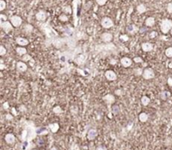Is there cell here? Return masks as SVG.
Returning a JSON list of instances; mask_svg holds the SVG:
<instances>
[{
  "instance_id": "obj_1",
  "label": "cell",
  "mask_w": 172,
  "mask_h": 150,
  "mask_svg": "<svg viewBox=\"0 0 172 150\" xmlns=\"http://www.w3.org/2000/svg\"><path fill=\"white\" fill-rule=\"evenodd\" d=\"M36 135L37 129H36L35 125L31 122H27L22 133V140L24 142H30L36 138Z\"/></svg>"
},
{
  "instance_id": "obj_2",
  "label": "cell",
  "mask_w": 172,
  "mask_h": 150,
  "mask_svg": "<svg viewBox=\"0 0 172 150\" xmlns=\"http://www.w3.org/2000/svg\"><path fill=\"white\" fill-rule=\"evenodd\" d=\"M160 30L161 32L166 35L171 32L172 29V20L170 18H164L160 21Z\"/></svg>"
},
{
  "instance_id": "obj_3",
  "label": "cell",
  "mask_w": 172,
  "mask_h": 150,
  "mask_svg": "<svg viewBox=\"0 0 172 150\" xmlns=\"http://www.w3.org/2000/svg\"><path fill=\"white\" fill-rule=\"evenodd\" d=\"M0 27L6 34H9L14 29V26H13L11 22L8 21V20H6V21H0Z\"/></svg>"
},
{
  "instance_id": "obj_4",
  "label": "cell",
  "mask_w": 172,
  "mask_h": 150,
  "mask_svg": "<svg viewBox=\"0 0 172 150\" xmlns=\"http://www.w3.org/2000/svg\"><path fill=\"white\" fill-rule=\"evenodd\" d=\"M101 25L104 29H110V28L113 27L114 23H113V19L111 18L104 17L102 18Z\"/></svg>"
},
{
  "instance_id": "obj_5",
  "label": "cell",
  "mask_w": 172,
  "mask_h": 150,
  "mask_svg": "<svg viewBox=\"0 0 172 150\" xmlns=\"http://www.w3.org/2000/svg\"><path fill=\"white\" fill-rule=\"evenodd\" d=\"M143 78L144 80H151L154 78L155 74H154V70L152 68H146V69L144 70V72H143Z\"/></svg>"
},
{
  "instance_id": "obj_6",
  "label": "cell",
  "mask_w": 172,
  "mask_h": 150,
  "mask_svg": "<svg viewBox=\"0 0 172 150\" xmlns=\"http://www.w3.org/2000/svg\"><path fill=\"white\" fill-rule=\"evenodd\" d=\"M9 21L11 22L13 26L15 27V28L19 27L22 24V23H23L22 18L19 17L18 15H13V16H11V17L9 18Z\"/></svg>"
},
{
  "instance_id": "obj_7",
  "label": "cell",
  "mask_w": 172,
  "mask_h": 150,
  "mask_svg": "<svg viewBox=\"0 0 172 150\" xmlns=\"http://www.w3.org/2000/svg\"><path fill=\"white\" fill-rule=\"evenodd\" d=\"M105 77L107 79V81H114L117 80L118 76H117V74L113 71V70H108L105 72Z\"/></svg>"
},
{
  "instance_id": "obj_8",
  "label": "cell",
  "mask_w": 172,
  "mask_h": 150,
  "mask_svg": "<svg viewBox=\"0 0 172 150\" xmlns=\"http://www.w3.org/2000/svg\"><path fill=\"white\" fill-rule=\"evenodd\" d=\"M47 13L45 11V10H40L37 14H36V19L38 21H41V22H44L46 20L47 18Z\"/></svg>"
},
{
  "instance_id": "obj_9",
  "label": "cell",
  "mask_w": 172,
  "mask_h": 150,
  "mask_svg": "<svg viewBox=\"0 0 172 150\" xmlns=\"http://www.w3.org/2000/svg\"><path fill=\"white\" fill-rule=\"evenodd\" d=\"M102 100L106 102L108 107H110L112 104L114 103L115 102V97L113 96V94H107L105 95L103 97H102Z\"/></svg>"
},
{
  "instance_id": "obj_10",
  "label": "cell",
  "mask_w": 172,
  "mask_h": 150,
  "mask_svg": "<svg viewBox=\"0 0 172 150\" xmlns=\"http://www.w3.org/2000/svg\"><path fill=\"white\" fill-rule=\"evenodd\" d=\"M141 48H142V50L144 52H148L152 51L154 50V45L153 44L149 43V42H144L141 44Z\"/></svg>"
},
{
  "instance_id": "obj_11",
  "label": "cell",
  "mask_w": 172,
  "mask_h": 150,
  "mask_svg": "<svg viewBox=\"0 0 172 150\" xmlns=\"http://www.w3.org/2000/svg\"><path fill=\"white\" fill-rule=\"evenodd\" d=\"M120 63L121 65L125 67V68H128V67H130L133 64V60H131L130 58L129 57H123L120 60Z\"/></svg>"
},
{
  "instance_id": "obj_12",
  "label": "cell",
  "mask_w": 172,
  "mask_h": 150,
  "mask_svg": "<svg viewBox=\"0 0 172 150\" xmlns=\"http://www.w3.org/2000/svg\"><path fill=\"white\" fill-rule=\"evenodd\" d=\"M113 36L111 33L109 32H104L101 35V40L105 43H108V42H111L113 40Z\"/></svg>"
},
{
  "instance_id": "obj_13",
  "label": "cell",
  "mask_w": 172,
  "mask_h": 150,
  "mask_svg": "<svg viewBox=\"0 0 172 150\" xmlns=\"http://www.w3.org/2000/svg\"><path fill=\"white\" fill-rule=\"evenodd\" d=\"M16 69L18 72H24L27 70L28 67H27V65L23 61H18L16 64Z\"/></svg>"
},
{
  "instance_id": "obj_14",
  "label": "cell",
  "mask_w": 172,
  "mask_h": 150,
  "mask_svg": "<svg viewBox=\"0 0 172 150\" xmlns=\"http://www.w3.org/2000/svg\"><path fill=\"white\" fill-rule=\"evenodd\" d=\"M16 43L18 45V46H26V45H29V41L27 40V39H25V38H23V37H17L16 38Z\"/></svg>"
},
{
  "instance_id": "obj_15",
  "label": "cell",
  "mask_w": 172,
  "mask_h": 150,
  "mask_svg": "<svg viewBox=\"0 0 172 150\" xmlns=\"http://www.w3.org/2000/svg\"><path fill=\"white\" fill-rule=\"evenodd\" d=\"M15 140H16V138H15V136L13 133H8V134H6L5 141H6V143L8 144H14Z\"/></svg>"
},
{
  "instance_id": "obj_16",
  "label": "cell",
  "mask_w": 172,
  "mask_h": 150,
  "mask_svg": "<svg viewBox=\"0 0 172 150\" xmlns=\"http://www.w3.org/2000/svg\"><path fill=\"white\" fill-rule=\"evenodd\" d=\"M139 30V28L137 27L136 25H134V24H130V25H129L127 27V32L129 35H134V34H136Z\"/></svg>"
},
{
  "instance_id": "obj_17",
  "label": "cell",
  "mask_w": 172,
  "mask_h": 150,
  "mask_svg": "<svg viewBox=\"0 0 172 150\" xmlns=\"http://www.w3.org/2000/svg\"><path fill=\"white\" fill-rule=\"evenodd\" d=\"M97 136V132L94 128L90 129L89 131H88V133H87V139H88V140H91V141L94 140Z\"/></svg>"
},
{
  "instance_id": "obj_18",
  "label": "cell",
  "mask_w": 172,
  "mask_h": 150,
  "mask_svg": "<svg viewBox=\"0 0 172 150\" xmlns=\"http://www.w3.org/2000/svg\"><path fill=\"white\" fill-rule=\"evenodd\" d=\"M77 1L78 0L73 1V18L75 19V26H77Z\"/></svg>"
},
{
  "instance_id": "obj_19",
  "label": "cell",
  "mask_w": 172,
  "mask_h": 150,
  "mask_svg": "<svg viewBox=\"0 0 172 150\" xmlns=\"http://www.w3.org/2000/svg\"><path fill=\"white\" fill-rule=\"evenodd\" d=\"M49 128L50 129V131H51L53 133H57V132H58V130L60 129L59 123H57V122L50 123V124H49Z\"/></svg>"
},
{
  "instance_id": "obj_20",
  "label": "cell",
  "mask_w": 172,
  "mask_h": 150,
  "mask_svg": "<svg viewBox=\"0 0 172 150\" xmlns=\"http://www.w3.org/2000/svg\"><path fill=\"white\" fill-rule=\"evenodd\" d=\"M136 10L139 14H144V13H145V12L147 11V8H146L145 4H139V5L137 6Z\"/></svg>"
},
{
  "instance_id": "obj_21",
  "label": "cell",
  "mask_w": 172,
  "mask_h": 150,
  "mask_svg": "<svg viewBox=\"0 0 172 150\" xmlns=\"http://www.w3.org/2000/svg\"><path fill=\"white\" fill-rule=\"evenodd\" d=\"M155 24V18L154 17H148L145 19V25L148 27H152Z\"/></svg>"
},
{
  "instance_id": "obj_22",
  "label": "cell",
  "mask_w": 172,
  "mask_h": 150,
  "mask_svg": "<svg viewBox=\"0 0 172 150\" xmlns=\"http://www.w3.org/2000/svg\"><path fill=\"white\" fill-rule=\"evenodd\" d=\"M139 119L141 122H146L149 119V115L145 112H141L139 115Z\"/></svg>"
},
{
  "instance_id": "obj_23",
  "label": "cell",
  "mask_w": 172,
  "mask_h": 150,
  "mask_svg": "<svg viewBox=\"0 0 172 150\" xmlns=\"http://www.w3.org/2000/svg\"><path fill=\"white\" fill-rule=\"evenodd\" d=\"M15 50H16L17 54L19 55H24L25 54H27V50L23 46H18Z\"/></svg>"
},
{
  "instance_id": "obj_24",
  "label": "cell",
  "mask_w": 172,
  "mask_h": 150,
  "mask_svg": "<svg viewBox=\"0 0 172 150\" xmlns=\"http://www.w3.org/2000/svg\"><path fill=\"white\" fill-rule=\"evenodd\" d=\"M24 30L26 34H30V33H32V32H33V30H34V27H33L31 24H30V23H26V24L24 25Z\"/></svg>"
},
{
  "instance_id": "obj_25",
  "label": "cell",
  "mask_w": 172,
  "mask_h": 150,
  "mask_svg": "<svg viewBox=\"0 0 172 150\" xmlns=\"http://www.w3.org/2000/svg\"><path fill=\"white\" fill-rule=\"evenodd\" d=\"M149 103H150V98L148 97L147 96H143L142 97H141V104H142L143 106L146 107Z\"/></svg>"
},
{
  "instance_id": "obj_26",
  "label": "cell",
  "mask_w": 172,
  "mask_h": 150,
  "mask_svg": "<svg viewBox=\"0 0 172 150\" xmlns=\"http://www.w3.org/2000/svg\"><path fill=\"white\" fill-rule=\"evenodd\" d=\"M170 97H171V92H170L164 91V92H161L160 93V97L162 100H166L167 98H169Z\"/></svg>"
},
{
  "instance_id": "obj_27",
  "label": "cell",
  "mask_w": 172,
  "mask_h": 150,
  "mask_svg": "<svg viewBox=\"0 0 172 150\" xmlns=\"http://www.w3.org/2000/svg\"><path fill=\"white\" fill-rule=\"evenodd\" d=\"M62 12H63L64 14H71V12H72L71 7L69 5L63 7V9H62Z\"/></svg>"
},
{
  "instance_id": "obj_28",
  "label": "cell",
  "mask_w": 172,
  "mask_h": 150,
  "mask_svg": "<svg viewBox=\"0 0 172 150\" xmlns=\"http://www.w3.org/2000/svg\"><path fill=\"white\" fill-rule=\"evenodd\" d=\"M143 72H144V70H143V69H142V68H139V67H138V68H135V69L134 70V75H137V76L142 75H143Z\"/></svg>"
},
{
  "instance_id": "obj_29",
  "label": "cell",
  "mask_w": 172,
  "mask_h": 150,
  "mask_svg": "<svg viewBox=\"0 0 172 150\" xmlns=\"http://www.w3.org/2000/svg\"><path fill=\"white\" fill-rule=\"evenodd\" d=\"M165 54L168 58H172V47H168L165 51Z\"/></svg>"
},
{
  "instance_id": "obj_30",
  "label": "cell",
  "mask_w": 172,
  "mask_h": 150,
  "mask_svg": "<svg viewBox=\"0 0 172 150\" xmlns=\"http://www.w3.org/2000/svg\"><path fill=\"white\" fill-rule=\"evenodd\" d=\"M7 7L6 2L4 0H0V11L3 12Z\"/></svg>"
},
{
  "instance_id": "obj_31",
  "label": "cell",
  "mask_w": 172,
  "mask_h": 150,
  "mask_svg": "<svg viewBox=\"0 0 172 150\" xmlns=\"http://www.w3.org/2000/svg\"><path fill=\"white\" fill-rule=\"evenodd\" d=\"M62 112H63V111H62L61 107H60V106H55L53 108V112L54 113H55V114H60V113H61Z\"/></svg>"
},
{
  "instance_id": "obj_32",
  "label": "cell",
  "mask_w": 172,
  "mask_h": 150,
  "mask_svg": "<svg viewBox=\"0 0 172 150\" xmlns=\"http://www.w3.org/2000/svg\"><path fill=\"white\" fill-rule=\"evenodd\" d=\"M7 53V50L5 49V47L4 45H0V55L1 56H4Z\"/></svg>"
},
{
  "instance_id": "obj_33",
  "label": "cell",
  "mask_w": 172,
  "mask_h": 150,
  "mask_svg": "<svg viewBox=\"0 0 172 150\" xmlns=\"http://www.w3.org/2000/svg\"><path fill=\"white\" fill-rule=\"evenodd\" d=\"M41 130H39V128L37 129V134H41V135H43V134H46L48 133L47 129H45V128H44V127H42V128H40Z\"/></svg>"
},
{
  "instance_id": "obj_34",
  "label": "cell",
  "mask_w": 172,
  "mask_h": 150,
  "mask_svg": "<svg viewBox=\"0 0 172 150\" xmlns=\"http://www.w3.org/2000/svg\"><path fill=\"white\" fill-rule=\"evenodd\" d=\"M59 19L61 21V22H66V21H68V16L64 14H61L60 16L59 17Z\"/></svg>"
},
{
  "instance_id": "obj_35",
  "label": "cell",
  "mask_w": 172,
  "mask_h": 150,
  "mask_svg": "<svg viewBox=\"0 0 172 150\" xmlns=\"http://www.w3.org/2000/svg\"><path fill=\"white\" fill-rule=\"evenodd\" d=\"M30 60H32V58H31V56H30V55H28V54H25L24 55H23V57H22V60L24 61V62H28Z\"/></svg>"
},
{
  "instance_id": "obj_36",
  "label": "cell",
  "mask_w": 172,
  "mask_h": 150,
  "mask_svg": "<svg viewBox=\"0 0 172 150\" xmlns=\"http://www.w3.org/2000/svg\"><path fill=\"white\" fill-rule=\"evenodd\" d=\"M133 61H134V62H135V63H143V62H144V60H143L142 58L139 57V56H135V57L134 58Z\"/></svg>"
},
{
  "instance_id": "obj_37",
  "label": "cell",
  "mask_w": 172,
  "mask_h": 150,
  "mask_svg": "<svg viewBox=\"0 0 172 150\" xmlns=\"http://www.w3.org/2000/svg\"><path fill=\"white\" fill-rule=\"evenodd\" d=\"M166 10L169 14H172V2L169 3L167 6H166Z\"/></svg>"
},
{
  "instance_id": "obj_38",
  "label": "cell",
  "mask_w": 172,
  "mask_h": 150,
  "mask_svg": "<svg viewBox=\"0 0 172 150\" xmlns=\"http://www.w3.org/2000/svg\"><path fill=\"white\" fill-rule=\"evenodd\" d=\"M96 2H97V4H98V5L100 6H103L105 5L106 4H107V0H95Z\"/></svg>"
},
{
  "instance_id": "obj_39",
  "label": "cell",
  "mask_w": 172,
  "mask_h": 150,
  "mask_svg": "<svg viewBox=\"0 0 172 150\" xmlns=\"http://www.w3.org/2000/svg\"><path fill=\"white\" fill-rule=\"evenodd\" d=\"M157 35H158V33H157L156 31H152V32L149 34V38H150V39H154L155 37H157Z\"/></svg>"
},
{
  "instance_id": "obj_40",
  "label": "cell",
  "mask_w": 172,
  "mask_h": 150,
  "mask_svg": "<svg viewBox=\"0 0 172 150\" xmlns=\"http://www.w3.org/2000/svg\"><path fill=\"white\" fill-rule=\"evenodd\" d=\"M119 107H118V106H114V107H113V112L114 115H115V114H117V113L119 112Z\"/></svg>"
},
{
  "instance_id": "obj_41",
  "label": "cell",
  "mask_w": 172,
  "mask_h": 150,
  "mask_svg": "<svg viewBox=\"0 0 172 150\" xmlns=\"http://www.w3.org/2000/svg\"><path fill=\"white\" fill-rule=\"evenodd\" d=\"M117 62H118V60H115V59H111L110 60V65H115Z\"/></svg>"
},
{
  "instance_id": "obj_42",
  "label": "cell",
  "mask_w": 172,
  "mask_h": 150,
  "mask_svg": "<svg viewBox=\"0 0 172 150\" xmlns=\"http://www.w3.org/2000/svg\"><path fill=\"white\" fill-rule=\"evenodd\" d=\"M3 107H4V109H8V108L9 107V102H5L4 103V105H3Z\"/></svg>"
},
{
  "instance_id": "obj_43",
  "label": "cell",
  "mask_w": 172,
  "mask_h": 150,
  "mask_svg": "<svg viewBox=\"0 0 172 150\" xmlns=\"http://www.w3.org/2000/svg\"><path fill=\"white\" fill-rule=\"evenodd\" d=\"M115 94H116L117 96H122L123 92H122V90H121V89H119V90H116V91H115Z\"/></svg>"
},
{
  "instance_id": "obj_44",
  "label": "cell",
  "mask_w": 172,
  "mask_h": 150,
  "mask_svg": "<svg viewBox=\"0 0 172 150\" xmlns=\"http://www.w3.org/2000/svg\"><path fill=\"white\" fill-rule=\"evenodd\" d=\"M167 83L170 87H172V78L171 77H169L168 80H167Z\"/></svg>"
},
{
  "instance_id": "obj_45",
  "label": "cell",
  "mask_w": 172,
  "mask_h": 150,
  "mask_svg": "<svg viewBox=\"0 0 172 150\" xmlns=\"http://www.w3.org/2000/svg\"><path fill=\"white\" fill-rule=\"evenodd\" d=\"M96 150H107V149L105 148V147H103V146H98Z\"/></svg>"
},
{
  "instance_id": "obj_46",
  "label": "cell",
  "mask_w": 172,
  "mask_h": 150,
  "mask_svg": "<svg viewBox=\"0 0 172 150\" xmlns=\"http://www.w3.org/2000/svg\"><path fill=\"white\" fill-rule=\"evenodd\" d=\"M120 39H123V40H124V41H128V40H129V37L126 36L125 35H123L120 36Z\"/></svg>"
},
{
  "instance_id": "obj_47",
  "label": "cell",
  "mask_w": 172,
  "mask_h": 150,
  "mask_svg": "<svg viewBox=\"0 0 172 150\" xmlns=\"http://www.w3.org/2000/svg\"><path fill=\"white\" fill-rule=\"evenodd\" d=\"M6 119L7 120H11V119H13V116L11 114H8V115H6Z\"/></svg>"
},
{
  "instance_id": "obj_48",
  "label": "cell",
  "mask_w": 172,
  "mask_h": 150,
  "mask_svg": "<svg viewBox=\"0 0 172 150\" xmlns=\"http://www.w3.org/2000/svg\"><path fill=\"white\" fill-rule=\"evenodd\" d=\"M168 67H169V68H171V69H172V60L170 62V63H169V65H168Z\"/></svg>"
},
{
  "instance_id": "obj_49",
  "label": "cell",
  "mask_w": 172,
  "mask_h": 150,
  "mask_svg": "<svg viewBox=\"0 0 172 150\" xmlns=\"http://www.w3.org/2000/svg\"><path fill=\"white\" fill-rule=\"evenodd\" d=\"M12 112L13 113H14V115H17V112H16V111H15V108H12Z\"/></svg>"
},
{
  "instance_id": "obj_50",
  "label": "cell",
  "mask_w": 172,
  "mask_h": 150,
  "mask_svg": "<svg viewBox=\"0 0 172 150\" xmlns=\"http://www.w3.org/2000/svg\"><path fill=\"white\" fill-rule=\"evenodd\" d=\"M4 67H5V66H4L3 64H1V67H0V70H4Z\"/></svg>"
},
{
  "instance_id": "obj_51",
  "label": "cell",
  "mask_w": 172,
  "mask_h": 150,
  "mask_svg": "<svg viewBox=\"0 0 172 150\" xmlns=\"http://www.w3.org/2000/svg\"><path fill=\"white\" fill-rule=\"evenodd\" d=\"M50 150H58V149H56L55 147H53V148H51V149H50Z\"/></svg>"
},
{
  "instance_id": "obj_52",
  "label": "cell",
  "mask_w": 172,
  "mask_h": 150,
  "mask_svg": "<svg viewBox=\"0 0 172 150\" xmlns=\"http://www.w3.org/2000/svg\"><path fill=\"white\" fill-rule=\"evenodd\" d=\"M171 36H172V29H171Z\"/></svg>"
},
{
  "instance_id": "obj_53",
  "label": "cell",
  "mask_w": 172,
  "mask_h": 150,
  "mask_svg": "<svg viewBox=\"0 0 172 150\" xmlns=\"http://www.w3.org/2000/svg\"><path fill=\"white\" fill-rule=\"evenodd\" d=\"M71 150H74V149H71Z\"/></svg>"
},
{
  "instance_id": "obj_54",
  "label": "cell",
  "mask_w": 172,
  "mask_h": 150,
  "mask_svg": "<svg viewBox=\"0 0 172 150\" xmlns=\"http://www.w3.org/2000/svg\"><path fill=\"white\" fill-rule=\"evenodd\" d=\"M33 150H36V149H33Z\"/></svg>"
},
{
  "instance_id": "obj_55",
  "label": "cell",
  "mask_w": 172,
  "mask_h": 150,
  "mask_svg": "<svg viewBox=\"0 0 172 150\" xmlns=\"http://www.w3.org/2000/svg\"></svg>"
}]
</instances>
